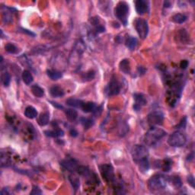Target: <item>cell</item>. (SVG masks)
<instances>
[{
	"label": "cell",
	"instance_id": "6da1fadb",
	"mask_svg": "<svg viewBox=\"0 0 195 195\" xmlns=\"http://www.w3.org/2000/svg\"><path fill=\"white\" fill-rule=\"evenodd\" d=\"M166 132L162 129L157 127H152L148 131L144 136L145 143L149 146H155L165 136Z\"/></svg>",
	"mask_w": 195,
	"mask_h": 195
},
{
	"label": "cell",
	"instance_id": "7a4b0ae2",
	"mask_svg": "<svg viewBox=\"0 0 195 195\" xmlns=\"http://www.w3.org/2000/svg\"><path fill=\"white\" fill-rule=\"evenodd\" d=\"M167 178L162 174H155L150 179L148 182L149 188L151 191H156L165 189L167 184Z\"/></svg>",
	"mask_w": 195,
	"mask_h": 195
},
{
	"label": "cell",
	"instance_id": "3957f363",
	"mask_svg": "<svg viewBox=\"0 0 195 195\" xmlns=\"http://www.w3.org/2000/svg\"><path fill=\"white\" fill-rule=\"evenodd\" d=\"M114 14L117 19L124 25L127 24V17L129 15V6L125 2H120L114 9Z\"/></svg>",
	"mask_w": 195,
	"mask_h": 195
},
{
	"label": "cell",
	"instance_id": "277c9868",
	"mask_svg": "<svg viewBox=\"0 0 195 195\" xmlns=\"http://www.w3.org/2000/svg\"><path fill=\"white\" fill-rule=\"evenodd\" d=\"M187 141L186 136L181 131H175L169 136L168 143L172 147H181Z\"/></svg>",
	"mask_w": 195,
	"mask_h": 195
},
{
	"label": "cell",
	"instance_id": "5b68a950",
	"mask_svg": "<svg viewBox=\"0 0 195 195\" xmlns=\"http://www.w3.org/2000/svg\"><path fill=\"white\" fill-rule=\"evenodd\" d=\"M131 154H132L133 159L136 163H139L142 160L148 158V150L146 147L141 145H136L133 146Z\"/></svg>",
	"mask_w": 195,
	"mask_h": 195
},
{
	"label": "cell",
	"instance_id": "8992f818",
	"mask_svg": "<svg viewBox=\"0 0 195 195\" xmlns=\"http://www.w3.org/2000/svg\"><path fill=\"white\" fill-rule=\"evenodd\" d=\"M135 28L140 37L143 40L146 38L149 33V25L146 20L143 18H137L135 21Z\"/></svg>",
	"mask_w": 195,
	"mask_h": 195
},
{
	"label": "cell",
	"instance_id": "52a82bcc",
	"mask_svg": "<svg viewBox=\"0 0 195 195\" xmlns=\"http://www.w3.org/2000/svg\"><path fill=\"white\" fill-rule=\"evenodd\" d=\"M100 172L102 174V178L107 182H113L114 179H115L114 169H113L112 165H110V164H105V165H101Z\"/></svg>",
	"mask_w": 195,
	"mask_h": 195
},
{
	"label": "cell",
	"instance_id": "ba28073f",
	"mask_svg": "<svg viewBox=\"0 0 195 195\" xmlns=\"http://www.w3.org/2000/svg\"><path fill=\"white\" fill-rule=\"evenodd\" d=\"M164 120V114L159 111H155L148 114L147 121L151 126H155L161 124Z\"/></svg>",
	"mask_w": 195,
	"mask_h": 195
},
{
	"label": "cell",
	"instance_id": "9c48e42d",
	"mask_svg": "<svg viewBox=\"0 0 195 195\" xmlns=\"http://www.w3.org/2000/svg\"><path fill=\"white\" fill-rule=\"evenodd\" d=\"M60 165L66 170L69 171V172H76L78 166H79L78 165V162L74 159H66L61 161Z\"/></svg>",
	"mask_w": 195,
	"mask_h": 195
},
{
	"label": "cell",
	"instance_id": "30bf717a",
	"mask_svg": "<svg viewBox=\"0 0 195 195\" xmlns=\"http://www.w3.org/2000/svg\"><path fill=\"white\" fill-rule=\"evenodd\" d=\"M120 91H121V85H120L119 83L115 78H112L107 88V92L108 95L113 96V95H117L119 94Z\"/></svg>",
	"mask_w": 195,
	"mask_h": 195
},
{
	"label": "cell",
	"instance_id": "8fae6325",
	"mask_svg": "<svg viewBox=\"0 0 195 195\" xmlns=\"http://www.w3.org/2000/svg\"><path fill=\"white\" fill-rule=\"evenodd\" d=\"M134 98V105H133V108L135 111H139L143 106L146 105L147 101L143 94H134L133 95Z\"/></svg>",
	"mask_w": 195,
	"mask_h": 195
},
{
	"label": "cell",
	"instance_id": "7c38bea8",
	"mask_svg": "<svg viewBox=\"0 0 195 195\" xmlns=\"http://www.w3.org/2000/svg\"><path fill=\"white\" fill-rule=\"evenodd\" d=\"M136 10L139 15H143L148 11L149 3L145 0H137L135 3Z\"/></svg>",
	"mask_w": 195,
	"mask_h": 195
},
{
	"label": "cell",
	"instance_id": "4fadbf2b",
	"mask_svg": "<svg viewBox=\"0 0 195 195\" xmlns=\"http://www.w3.org/2000/svg\"><path fill=\"white\" fill-rule=\"evenodd\" d=\"M50 93L54 98L63 97L64 95V91L59 85H53L50 89Z\"/></svg>",
	"mask_w": 195,
	"mask_h": 195
},
{
	"label": "cell",
	"instance_id": "5bb4252c",
	"mask_svg": "<svg viewBox=\"0 0 195 195\" xmlns=\"http://www.w3.org/2000/svg\"><path fill=\"white\" fill-rule=\"evenodd\" d=\"M81 108L84 112L90 113V112H95V109L97 108V107H96V105H95L94 102H84Z\"/></svg>",
	"mask_w": 195,
	"mask_h": 195
},
{
	"label": "cell",
	"instance_id": "9a60e30c",
	"mask_svg": "<svg viewBox=\"0 0 195 195\" xmlns=\"http://www.w3.org/2000/svg\"><path fill=\"white\" fill-rule=\"evenodd\" d=\"M66 105L70 106V107H80V108H81L84 102H83V101L79 100V99L73 98H70L67 99V100H66Z\"/></svg>",
	"mask_w": 195,
	"mask_h": 195
},
{
	"label": "cell",
	"instance_id": "2e32d148",
	"mask_svg": "<svg viewBox=\"0 0 195 195\" xmlns=\"http://www.w3.org/2000/svg\"><path fill=\"white\" fill-rule=\"evenodd\" d=\"M120 69L125 74H129L131 73V64H130V61L128 59H123L121 63H120Z\"/></svg>",
	"mask_w": 195,
	"mask_h": 195
},
{
	"label": "cell",
	"instance_id": "e0dca14e",
	"mask_svg": "<svg viewBox=\"0 0 195 195\" xmlns=\"http://www.w3.org/2000/svg\"><path fill=\"white\" fill-rule=\"evenodd\" d=\"M25 115L29 119H34L37 117V110L32 106H28L25 110Z\"/></svg>",
	"mask_w": 195,
	"mask_h": 195
},
{
	"label": "cell",
	"instance_id": "ac0fdd59",
	"mask_svg": "<svg viewBox=\"0 0 195 195\" xmlns=\"http://www.w3.org/2000/svg\"><path fill=\"white\" fill-rule=\"evenodd\" d=\"M50 121V114L48 113L45 112V113H43V114H40L38 117V122L39 125L40 126H46L47 124H48Z\"/></svg>",
	"mask_w": 195,
	"mask_h": 195
},
{
	"label": "cell",
	"instance_id": "d6986e66",
	"mask_svg": "<svg viewBox=\"0 0 195 195\" xmlns=\"http://www.w3.org/2000/svg\"><path fill=\"white\" fill-rule=\"evenodd\" d=\"M137 40H136V37H129L126 38V47H128L131 50H133L137 46Z\"/></svg>",
	"mask_w": 195,
	"mask_h": 195
},
{
	"label": "cell",
	"instance_id": "ffe728a7",
	"mask_svg": "<svg viewBox=\"0 0 195 195\" xmlns=\"http://www.w3.org/2000/svg\"><path fill=\"white\" fill-rule=\"evenodd\" d=\"M31 92L33 93V95L37 98H41L44 95V89L37 85H34L31 87Z\"/></svg>",
	"mask_w": 195,
	"mask_h": 195
},
{
	"label": "cell",
	"instance_id": "44dd1931",
	"mask_svg": "<svg viewBox=\"0 0 195 195\" xmlns=\"http://www.w3.org/2000/svg\"><path fill=\"white\" fill-rule=\"evenodd\" d=\"M22 79H23L24 83L27 85H30L31 83L33 82V76L31 73L30 71L28 70H25L22 73Z\"/></svg>",
	"mask_w": 195,
	"mask_h": 195
},
{
	"label": "cell",
	"instance_id": "7402d4cb",
	"mask_svg": "<svg viewBox=\"0 0 195 195\" xmlns=\"http://www.w3.org/2000/svg\"><path fill=\"white\" fill-rule=\"evenodd\" d=\"M47 74L52 80H57L62 77V73L55 69H48Z\"/></svg>",
	"mask_w": 195,
	"mask_h": 195
},
{
	"label": "cell",
	"instance_id": "603a6c76",
	"mask_svg": "<svg viewBox=\"0 0 195 195\" xmlns=\"http://www.w3.org/2000/svg\"><path fill=\"white\" fill-rule=\"evenodd\" d=\"M65 114H66V117L69 120V121H75L78 117V113L74 109H66L65 110Z\"/></svg>",
	"mask_w": 195,
	"mask_h": 195
},
{
	"label": "cell",
	"instance_id": "cb8c5ba5",
	"mask_svg": "<svg viewBox=\"0 0 195 195\" xmlns=\"http://www.w3.org/2000/svg\"><path fill=\"white\" fill-rule=\"evenodd\" d=\"M1 81L2 85H4L5 87H7L9 85L10 82H11V76H10V74L8 73V72H3L2 73L1 76Z\"/></svg>",
	"mask_w": 195,
	"mask_h": 195
},
{
	"label": "cell",
	"instance_id": "d4e9b609",
	"mask_svg": "<svg viewBox=\"0 0 195 195\" xmlns=\"http://www.w3.org/2000/svg\"><path fill=\"white\" fill-rule=\"evenodd\" d=\"M187 18L188 17L186 16L185 15L178 13V14H175L173 17H172V21H173L174 23L182 24L184 23V21H186Z\"/></svg>",
	"mask_w": 195,
	"mask_h": 195
},
{
	"label": "cell",
	"instance_id": "484cf974",
	"mask_svg": "<svg viewBox=\"0 0 195 195\" xmlns=\"http://www.w3.org/2000/svg\"><path fill=\"white\" fill-rule=\"evenodd\" d=\"M45 134L50 137H59V136H63L64 135V132L61 129H56L55 131H45Z\"/></svg>",
	"mask_w": 195,
	"mask_h": 195
},
{
	"label": "cell",
	"instance_id": "4316f807",
	"mask_svg": "<svg viewBox=\"0 0 195 195\" xmlns=\"http://www.w3.org/2000/svg\"><path fill=\"white\" fill-rule=\"evenodd\" d=\"M138 164H139L140 169L142 172H146L149 170V169H150V163H149L148 158L142 160Z\"/></svg>",
	"mask_w": 195,
	"mask_h": 195
},
{
	"label": "cell",
	"instance_id": "83f0119b",
	"mask_svg": "<svg viewBox=\"0 0 195 195\" xmlns=\"http://www.w3.org/2000/svg\"><path fill=\"white\" fill-rule=\"evenodd\" d=\"M69 179L70 182H71L72 185H73V187L75 188V190H77L78 188H79V186H80L79 179H78L76 175H74V174H70Z\"/></svg>",
	"mask_w": 195,
	"mask_h": 195
},
{
	"label": "cell",
	"instance_id": "f1b7e54d",
	"mask_svg": "<svg viewBox=\"0 0 195 195\" xmlns=\"http://www.w3.org/2000/svg\"><path fill=\"white\" fill-rule=\"evenodd\" d=\"M6 50L7 51L9 54H16L18 53V49L16 46L14 45L13 44H7L6 46Z\"/></svg>",
	"mask_w": 195,
	"mask_h": 195
},
{
	"label": "cell",
	"instance_id": "f546056e",
	"mask_svg": "<svg viewBox=\"0 0 195 195\" xmlns=\"http://www.w3.org/2000/svg\"><path fill=\"white\" fill-rule=\"evenodd\" d=\"M11 12V11L9 12L8 10L3 12V21H4V23L8 24L12 21V15Z\"/></svg>",
	"mask_w": 195,
	"mask_h": 195
},
{
	"label": "cell",
	"instance_id": "4dcf8cb0",
	"mask_svg": "<svg viewBox=\"0 0 195 195\" xmlns=\"http://www.w3.org/2000/svg\"><path fill=\"white\" fill-rule=\"evenodd\" d=\"M80 120H81V124H83V126L85 128V129H88V128H90L94 124L93 121H92V119L83 117V118H81Z\"/></svg>",
	"mask_w": 195,
	"mask_h": 195
},
{
	"label": "cell",
	"instance_id": "1f68e13d",
	"mask_svg": "<svg viewBox=\"0 0 195 195\" xmlns=\"http://www.w3.org/2000/svg\"><path fill=\"white\" fill-rule=\"evenodd\" d=\"M95 73L93 70H90V71L85 73L83 75V78L84 80H86V81H89V80H92L95 78Z\"/></svg>",
	"mask_w": 195,
	"mask_h": 195
},
{
	"label": "cell",
	"instance_id": "d6a6232c",
	"mask_svg": "<svg viewBox=\"0 0 195 195\" xmlns=\"http://www.w3.org/2000/svg\"><path fill=\"white\" fill-rule=\"evenodd\" d=\"M172 182L174 187L177 188L181 187V185H182L181 180L178 176H174V177L172 178Z\"/></svg>",
	"mask_w": 195,
	"mask_h": 195
},
{
	"label": "cell",
	"instance_id": "836d02e7",
	"mask_svg": "<svg viewBox=\"0 0 195 195\" xmlns=\"http://www.w3.org/2000/svg\"><path fill=\"white\" fill-rule=\"evenodd\" d=\"M162 166H163V170L165 172H168L172 168V162L169 159H165L164 161V164L162 165Z\"/></svg>",
	"mask_w": 195,
	"mask_h": 195
},
{
	"label": "cell",
	"instance_id": "e575fe53",
	"mask_svg": "<svg viewBox=\"0 0 195 195\" xmlns=\"http://www.w3.org/2000/svg\"><path fill=\"white\" fill-rule=\"evenodd\" d=\"M42 194V191H40V188H39L38 187H37V186H34L33 189H32L31 192V194L37 195V194Z\"/></svg>",
	"mask_w": 195,
	"mask_h": 195
},
{
	"label": "cell",
	"instance_id": "d590c367",
	"mask_svg": "<svg viewBox=\"0 0 195 195\" xmlns=\"http://www.w3.org/2000/svg\"><path fill=\"white\" fill-rule=\"evenodd\" d=\"M188 66V60H182L180 63V67L181 68V69H185L186 68H187Z\"/></svg>",
	"mask_w": 195,
	"mask_h": 195
},
{
	"label": "cell",
	"instance_id": "8d00e7d4",
	"mask_svg": "<svg viewBox=\"0 0 195 195\" xmlns=\"http://www.w3.org/2000/svg\"><path fill=\"white\" fill-rule=\"evenodd\" d=\"M186 117H184L182 120H181V123L178 124L176 127H181V128H183V127H185V125H186Z\"/></svg>",
	"mask_w": 195,
	"mask_h": 195
},
{
	"label": "cell",
	"instance_id": "74e56055",
	"mask_svg": "<svg viewBox=\"0 0 195 195\" xmlns=\"http://www.w3.org/2000/svg\"><path fill=\"white\" fill-rule=\"evenodd\" d=\"M188 183H189L190 184H191V186H192L193 188L194 187V177H193V176H188Z\"/></svg>",
	"mask_w": 195,
	"mask_h": 195
},
{
	"label": "cell",
	"instance_id": "f35d334b",
	"mask_svg": "<svg viewBox=\"0 0 195 195\" xmlns=\"http://www.w3.org/2000/svg\"><path fill=\"white\" fill-rule=\"evenodd\" d=\"M146 71V68L143 67V66H139V67H138V73H139L140 75L145 74Z\"/></svg>",
	"mask_w": 195,
	"mask_h": 195
},
{
	"label": "cell",
	"instance_id": "ab89813d",
	"mask_svg": "<svg viewBox=\"0 0 195 195\" xmlns=\"http://www.w3.org/2000/svg\"><path fill=\"white\" fill-rule=\"evenodd\" d=\"M11 192H10L9 189L8 188H4L3 189H2L1 191V195H6V194H10Z\"/></svg>",
	"mask_w": 195,
	"mask_h": 195
},
{
	"label": "cell",
	"instance_id": "60d3db41",
	"mask_svg": "<svg viewBox=\"0 0 195 195\" xmlns=\"http://www.w3.org/2000/svg\"><path fill=\"white\" fill-rule=\"evenodd\" d=\"M70 135H71L72 136H73V137H76V136H77V135H78V133H77L76 130L73 129L70 131Z\"/></svg>",
	"mask_w": 195,
	"mask_h": 195
},
{
	"label": "cell",
	"instance_id": "b9f144b4",
	"mask_svg": "<svg viewBox=\"0 0 195 195\" xmlns=\"http://www.w3.org/2000/svg\"><path fill=\"white\" fill-rule=\"evenodd\" d=\"M171 6H172V4H171L170 2H169V1H165V2H164V7H165V8H169V7H170Z\"/></svg>",
	"mask_w": 195,
	"mask_h": 195
},
{
	"label": "cell",
	"instance_id": "7bdbcfd3",
	"mask_svg": "<svg viewBox=\"0 0 195 195\" xmlns=\"http://www.w3.org/2000/svg\"><path fill=\"white\" fill-rule=\"evenodd\" d=\"M51 103L53 104V105L55 106V107H58V108H63V106L60 105H59V104H58V103H56V102H51Z\"/></svg>",
	"mask_w": 195,
	"mask_h": 195
}]
</instances>
